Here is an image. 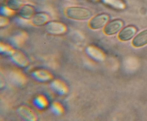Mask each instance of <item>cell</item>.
<instances>
[{"instance_id": "obj_6", "label": "cell", "mask_w": 147, "mask_h": 121, "mask_svg": "<svg viewBox=\"0 0 147 121\" xmlns=\"http://www.w3.org/2000/svg\"><path fill=\"white\" fill-rule=\"evenodd\" d=\"M33 77L38 81L45 82L53 80V74L47 70L44 69H38L33 72Z\"/></svg>"}, {"instance_id": "obj_1", "label": "cell", "mask_w": 147, "mask_h": 121, "mask_svg": "<svg viewBox=\"0 0 147 121\" xmlns=\"http://www.w3.org/2000/svg\"><path fill=\"white\" fill-rule=\"evenodd\" d=\"M64 13L69 19L78 21L89 20L92 16V13L88 9L78 6L67 7Z\"/></svg>"}, {"instance_id": "obj_10", "label": "cell", "mask_w": 147, "mask_h": 121, "mask_svg": "<svg viewBox=\"0 0 147 121\" xmlns=\"http://www.w3.org/2000/svg\"><path fill=\"white\" fill-rule=\"evenodd\" d=\"M12 56L13 61L18 65L21 67H25L28 65V59L22 53L15 51Z\"/></svg>"}, {"instance_id": "obj_9", "label": "cell", "mask_w": 147, "mask_h": 121, "mask_svg": "<svg viewBox=\"0 0 147 121\" xmlns=\"http://www.w3.org/2000/svg\"><path fill=\"white\" fill-rule=\"evenodd\" d=\"M52 88L57 92L60 94H65L68 92L69 88L66 83L62 80H54L51 84Z\"/></svg>"}, {"instance_id": "obj_7", "label": "cell", "mask_w": 147, "mask_h": 121, "mask_svg": "<svg viewBox=\"0 0 147 121\" xmlns=\"http://www.w3.org/2000/svg\"><path fill=\"white\" fill-rule=\"evenodd\" d=\"M18 112L21 117L27 120L35 121L37 119V116L35 112L28 106H21L18 108Z\"/></svg>"}, {"instance_id": "obj_19", "label": "cell", "mask_w": 147, "mask_h": 121, "mask_svg": "<svg viewBox=\"0 0 147 121\" xmlns=\"http://www.w3.org/2000/svg\"><path fill=\"white\" fill-rule=\"evenodd\" d=\"M92 1H100V0H92Z\"/></svg>"}, {"instance_id": "obj_13", "label": "cell", "mask_w": 147, "mask_h": 121, "mask_svg": "<svg viewBox=\"0 0 147 121\" xmlns=\"http://www.w3.org/2000/svg\"><path fill=\"white\" fill-rule=\"evenodd\" d=\"M51 32L52 34L56 35H62L67 30V27L64 24L59 22H53L50 25Z\"/></svg>"}, {"instance_id": "obj_16", "label": "cell", "mask_w": 147, "mask_h": 121, "mask_svg": "<svg viewBox=\"0 0 147 121\" xmlns=\"http://www.w3.org/2000/svg\"><path fill=\"white\" fill-rule=\"evenodd\" d=\"M105 4L117 9H123L125 7L124 3L121 0H103Z\"/></svg>"}, {"instance_id": "obj_2", "label": "cell", "mask_w": 147, "mask_h": 121, "mask_svg": "<svg viewBox=\"0 0 147 121\" xmlns=\"http://www.w3.org/2000/svg\"><path fill=\"white\" fill-rule=\"evenodd\" d=\"M109 15L106 13H101L92 17L88 21V26L94 30L103 28L109 21Z\"/></svg>"}, {"instance_id": "obj_17", "label": "cell", "mask_w": 147, "mask_h": 121, "mask_svg": "<svg viewBox=\"0 0 147 121\" xmlns=\"http://www.w3.org/2000/svg\"><path fill=\"white\" fill-rule=\"evenodd\" d=\"M7 7L13 11L19 10L23 5V0H7Z\"/></svg>"}, {"instance_id": "obj_14", "label": "cell", "mask_w": 147, "mask_h": 121, "mask_svg": "<svg viewBox=\"0 0 147 121\" xmlns=\"http://www.w3.org/2000/svg\"><path fill=\"white\" fill-rule=\"evenodd\" d=\"M11 76L15 82L20 85L25 83L27 81L26 76L20 71L15 70L11 72Z\"/></svg>"}, {"instance_id": "obj_12", "label": "cell", "mask_w": 147, "mask_h": 121, "mask_svg": "<svg viewBox=\"0 0 147 121\" xmlns=\"http://www.w3.org/2000/svg\"><path fill=\"white\" fill-rule=\"evenodd\" d=\"M35 9L32 6L23 5L20 9V16L24 19H29L34 15Z\"/></svg>"}, {"instance_id": "obj_3", "label": "cell", "mask_w": 147, "mask_h": 121, "mask_svg": "<svg viewBox=\"0 0 147 121\" xmlns=\"http://www.w3.org/2000/svg\"><path fill=\"white\" fill-rule=\"evenodd\" d=\"M124 23L120 19L112 20L107 24L103 28L102 32L104 34L107 36L114 35L120 31L123 28Z\"/></svg>"}, {"instance_id": "obj_18", "label": "cell", "mask_w": 147, "mask_h": 121, "mask_svg": "<svg viewBox=\"0 0 147 121\" xmlns=\"http://www.w3.org/2000/svg\"><path fill=\"white\" fill-rule=\"evenodd\" d=\"M52 111L53 112L57 115L63 114L65 111L63 105L59 102L55 101L51 105Z\"/></svg>"}, {"instance_id": "obj_5", "label": "cell", "mask_w": 147, "mask_h": 121, "mask_svg": "<svg viewBox=\"0 0 147 121\" xmlns=\"http://www.w3.org/2000/svg\"><path fill=\"white\" fill-rule=\"evenodd\" d=\"M86 51L88 55L95 60L102 61L105 58L106 55L105 52L100 48L94 45H89L87 48Z\"/></svg>"}, {"instance_id": "obj_11", "label": "cell", "mask_w": 147, "mask_h": 121, "mask_svg": "<svg viewBox=\"0 0 147 121\" xmlns=\"http://www.w3.org/2000/svg\"><path fill=\"white\" fill-rule=\"evenodd\" d=\"M34 102L35 106L40 110L45 109L48 107L50 104L49 101L47 97L42 94L36 96Z\"/></svg>"}, {"instance_id": "obj_15", "label": "cell", "mask_w": 147, "mask_h": 121, "mask_svg": "<svg viewBox=\"0 0 147 121\" xmlns=\"http://www.w3.org/2000/svg\"><path fill=\"white\" fill-rule=\"evenodd\" d=\"M49 20L47 14L39 13L34 15L33 19V23L37 25H42L47 23Z\"/></svg>"}, {"instance_id": "obj_8", "label": "cell", "mask_w": 147, "mask_h": 121, "mask_svg": "<svg viewBox=\"0 0 147 121\" xmlns=\"http://www.w3.org/2000/svg\"><path fill=\"white\" fill-rule=\"evenodd\" d=\"M132 44L136 48L142 47L147 44V29L140 32L134 37Z\"/></svg>"}, {"instance_id": "obj_4", "label": "cell", "mask_w": 147, "mask_h": 121, "mask_svg": "<svg viewBox=\"0 0 147 121\" xmlns=\"http://www.w3.org/2000/svg\"><path fill=\"white\" fill-rule=\"evenodd\" d=\"M137 32L136 29L132 26H128L122 28L118 33L119 40L122 42L129 41L133 38Z\"/></svg>"}]
</instances>
